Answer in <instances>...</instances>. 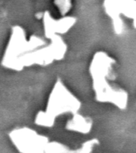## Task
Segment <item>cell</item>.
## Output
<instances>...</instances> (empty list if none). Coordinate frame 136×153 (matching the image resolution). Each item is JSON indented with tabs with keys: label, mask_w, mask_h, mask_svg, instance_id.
<instances>
[{
	"label": "cell",
	"mask_w": 136,
	"mask_h": 153,
	"mask_svg": "<svg viewBox=\"0 0 136 153\" xmlns=\"http://www.w3.org/2000/svg\"><path fill=\"white\" fill-rule=\"evenodd\" d=\"M115 60L104 52L100 51L94 55L91 62L89 72L92 78L93 88L98 101L112 103L120 108H125L128 100L127 93L122 88H117L107 81L112 76V65Z\"/></svg>",
	"instance_id": "cell-1"
},
{
	"label": "cell",
	"mask_w": 136,
	"mask_h": 153,
	"mask_svg": "<svg viewBox=\"0 0 136 153\" xmlns=\"http://www.w3.org/2000/svg\"><path fill=\"white\" fill-rule=\"evenodd\" d=\"M81 105L78 99L58 80L50 93L45 110L37 115L36 123L43 126H52L56 117L65 112L76 113Z\"/></svg>",
	"instance_id": "cell-2"
},
{
	"label": "cell",
	"mask_w": 136,
	"mask_h": 153,
	"mask_svg": "<svg viewBox=\"0 0 136 153\" xmlns=\"http://www.w3.org/2000/svg\"><path fill=\"white\" fill-rule=\"evenodd\" d=\"M25 32L20 27H14L10 39L6 48L2 58V65L7 68L20 70V63L22 57L29 53L37 50L44 45V40L33 36L30 40H26Z\"/></svg>",
	"instance_id": "cell-3"
},
{
	"label": "cell",
	"mask_w": 136,
	"mask_h": 153,
	"mask_svg": "<svg viewBox=\"0 0 136 153\" xmlns=\"http://www.w3.org/2000/svg\"><path fill=\"white\" fill-rule=\"evenodd\" d=\"M10 136L12 141H14L18 149L24 151V152H32L33 150L40 152L37 146H40L44 143V139L30 129H19L12 131Z\"/></svg>",
	"instance_id": "cell-4"
},
{
	"label": "cell",
	"mask_w": 136,
	"mask_h": 153,
	"mask_svg": "<svg viewBox=\"0 0 136 153\" xmlns=\"http://www.w3.org/2000/svg\"><path fill=\"white\" fill-rule=\"evenodd\" d=\"M72 18H65L60 20H53V19H44V29L45 37L49 39L55 36H60L61 33H66L69 28L73 25L74 20Z\"/></svg>",
	"instance_id": "cell-5"
},
{
	"label": "cell",
	"mask_w": 136,
	"mask_h": 153,
	"mask_svg": "<svg viewBox=\"0 0 136 153\" xmlns=\"http://www.w3.org/2000/svg\"><path fill=\"white\" fill-rule=\"evenodd\" d=\"M72 117L69 120L67 124V128L71 130L81 131V132H88L92 127V122L88 118L82 117L77 112L72 114Z\"/></svg>",
	"instance_id": "cell-6"
}]
</instances>
